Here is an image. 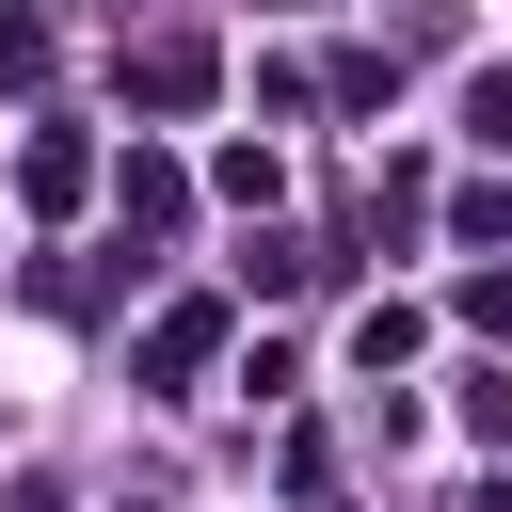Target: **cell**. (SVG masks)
Returning a JSON list of instances; mask_svg holds the SVG:
<instances>
[{"label":"cell","mask_w":512,"mask_h":512,"mask_svg":"<svg viewBox=\"0 0 512 512\" xmlns=\"http://www.w3.org/2000/svg\"><path fill=\"white\" fill-rule=\"evenodd\" d=\"M128 96H160V112H192V96H208V48H144V64H128Z\"/></svg>","instance_id":"6da1fadb"},{"label":"cell","mask_w":512,"mask_h":512,"mask_svg":"<svg viewBox=\"0 0 512 512\" xmlns=\"http://www.w3.org/2000/svg\"><path fill=\"white\" fill-rule=\"evenodd\" d=\"M464 128H480V144H512V64H496V80L464 96Z\"/></svg>","instance_id":"7a4b0ae2"}]
</instances>
